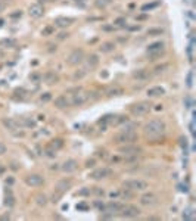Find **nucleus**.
<instances>
[{
    "label": "nucleus",
    "mask_w": 196,
    "mask_h": 221,
    "mask_svg": "<svg viewBox=\"0 0 196 221\" xmlns=\"http://www.w3.org/2000/svg\"><path fill=\"white\" fill-rule=\"evenodd\" d=\"M112 174V170L111 168H108V167H100V168H96L93 170L90 174H89V179L92 180H103L106 179V177H109Z\"/></svg>",
    "instance_id": "6e6552de"
},
{
    "label": "nucleus",
    "mask_w": 196,
    "mask_h": 221,
    "mask_svg": "<svg viewBox=\"0 0 196 221\" xmlns=\"http://www.w3.org/2000/svg\"><path fill=\"white\" fill-rule=\"evenodd\" d=\"M167 130L165 125V121L159 118H155L147 121L145 125H143V133L146 137H151V139H156V137H161Z\"/></svg>",
    "instance_id": "f257e3e1"
},
{
    "label": "nucleus",
    "mask_w": 196,
    "mask_h": 221,
    "mask_svg": "<svg viewBox=\"0 0 196 221\" xmlns=\"http://www.w3.org/2000/svg\"><path fill=\"white\" fill-rule=\"evenodd\" d=\"M28 15L31 18H34V19H38V18H42L44 15V8L40 3H34V5H31L28 8Z\"/></svg>",
    "instance_id": "9d476101"
},
{
    "label": "nucleus",
    "mask_w": 196,
    "mask_h": 221,
    "mask_svg": "<svg viewBox=\"0 0 196 221\" xmlns=\"http://www.w3.org/2000/svg\"><path fill=\"white\" fill-rule=\"evenodd\" d=\"M139 202L143 206H155V205L158 204V196L155 195V193H152V192H146V193H143V195L140 196Z\"/></svg>",
    "instance_id": "1a4fd4ad"
},
{
    "label": "nucleus",
    "mask_w": 196,
    "mask_h": 221,
    "mask_svg": "<svg viewBox=\"0 0 196 221\" xmlns=\"http://www.w3.org/2000/svg\"><path fill=\"white\" fill-rule=\"evenodd\" d=\"M44 155H46V156H49V158H53V156L56 155V149H53V147L49 145L46 149H44Z\"/></svg>",
    "instance_id": "f704fd0d"
},
{
    "label": "nucleus",
    "mask_w": 196,
    "mask_h": 221,
    "mask_svg": "<svg viewBox=\"0 0 196 221\" xmlns=\"http://www.w3.org/2000/svg\"><path fill=\"white\" fill-rule=\"evenodd\" d=\"M84 60H85V69H93L99 65V56H97L96 53L89 55L87 59H84Z\"/></svg>",
    "instance_id": "a211bd4d"
},
{
    "label": "nucleus",
    "mask_w": 196,
    "mask_h": 221,
    "mask_svg": "<svg viewBox=\"0 0 196 221\" xmlns=\"http://www.w3.org/2000/svg\"><path fill=\"white\" fill-rule=\"evenodd\" d=\"M42 80L44 81V84L47 85H53L59 81V75L55 72V71H47L44 75H42Z\"/></svg>",
    "instance_id": "dca6fc26"
},
{
    "label": "nucleus",
    "mask_w": 196,
    "mask_h": 221,
    "mask_svg": "<svg viewBox=\"0 0 196 221\" xmlns=\"http://www.w3.org/2000/svg\"><path fill=\"white\" fill-rule=\"evenodd\" d=\"M136 128H137V125L134 122H128V121H125V125L122 127V131H134Z\"/></svg>",
    "instance_id": "473e14b6"
},
{
    "label": "nucleus",
    "mask_w": 196,
    "mask_h": 221,
    "mask_svg": "<svg viewBox=\"0 0 196 221\" xmlns=\"http://www.w3.org/2000/svg\"><path fill=\"white\" fill-rule=\"evenodd\" d=\"M119 212H121L119 215L122 218H137L140 215V209L137 208L136 205H124Z\"/></svg>",
    "instance_id": "0eeeda50"
},
{
    "label": "nucleus",
    "mask_w": 196,
    "mask_h": 221,
    "mask_svg": "<svg viewBox=\"0 0 196 221\" xmlns=\"http://www.w3.org/2000/svg\"><path fill=\"white\" fill-rule=\"evenodd\" d=\"M114 24H115V27H125L127 25V18L125 16H119V18H117L115 21H114Z\"/></svg>",
    "instance_id": "c85d7f7f"
},
{
    "label": "nucleus",
    "mask_w": 196,
    "mask_h": 221,
    "mask_svg": "<svg viewBox=\"0 0 196 221\" xmlns=\"http://www.w3.org/2000/svg\"><path fill=\"white\" fill-rule=\"evenodd\" d=\"M42 75L40 74H33V75H30V80H40Z\"/></svg>",
    "instance_id": "09e8293b"
},
{
    "label": "nucleus",
    "mask_w": 196,
    "mask_h": 221,
    "mask_svg": "<svg viewBox=\"0 0 196 221\" xmlns=\"http://www.w3.org/2000/svg\"><path fill=\"white\" fill-rule=\"evenodd\" d=\"M89 100V93H83V92H77L72 97V105L74 106H81L83 103Z\"/></svg>",
    "instance_id": "f3484780"
},
{
    "label": "nucleus",
    "mask_w": 196,
    "mask_h": 221,
    "mask_svg": "<svg viewBox=\"0 0 196 221\" xmlns=\"http://www.w3.org/2000/svg\"><path fill=\"white\" fill-rule=\"evenodd\" d=\"M94 164H96V159H89V161H85V167L92 168V167H94Z\"/></svg>",
    "instance_id": "a18cd8bd"
},
{
    "label": "nucleus",
    "mask_w": 196,
    "mask_h": 221,
    "mask_svg": "<svg viewBox=\"0 0 196 221\" xmlns=\"http://www.w3.org/2000/svg\"><path fill=\"white\" fill-rule=\"evenodd\" d=\"M68 37H69V34L68 33H65V31H62V33H59V34L56 35L58 40H65V38H68Z\"/></svg>",
    "instance_id": "c03bdc74"
},
{
    "label": "nucleus",
    "mask_w": 196,
    "mask_h": 221,
    "mask_svg": "<svg viewBox=\"0 0 196 221\" xmlns=\"http://www.w3.org/2000/svg\"><path fill=\"white\" fill-rule=\"evenodd\" d=\"M3 125L8 128V130H10V131H15V130H18V127H19L18 121L13 118H5L3 119Z\"/></svg>",
    "instance_id": "412c9836"
},
{
    "label": "nucleus",
    "mask_w": 196,
    "mask_h": 221,
    "mask_svg": "<svg viewBox=\"0 0 196 221\" xmlns=\"http://www.w3.org/2000/svg\"><path fill=\"white\" fill-rule=\"evenodd\" d=\"M118 153L125 155V156H137L139 153H142V147L134 143H125V145L118 146Z\"/></svg>",
    "instance_id": "39448f33"
},
{
    "label": "nucleus",
    "mask_w": 196,
    "mask_h": 221,
    "mask_svg": "<svg viewBox=\"0 0 196 221\" xmlns=\"http://www.w3.org/2000/svg\"><path fill=\"white\" fill-rule=\"evenodd\" d=\"M9 218H10V215H9V214L3 215V217H0V220H9Z\"/></svg>",
    "instance_id": "603ef678"
},
{
    "label": "nucleus",
    "mask_w": 196,
    "mask_h": 221,
    "mask_svg": "<svg viewBox=\"0 0 196 221\" xmlns=\"http://www.w3.org/2000/svg\"><path fill=\"white\" fill-rule=\"evenodd\" d=\"M50 146L53 147V149H56V150H58V149H60V147L64 146V142H62V139H53V140H52V143H50Z\"/></svg>",
    "instance_id": "7c9ffc66"
},
{
    "label": "nucleus",
    "mask_w": 196,
    "mask_h": 221,
    "mask_svg": "<svg viewBox=\"0 0 196 221\" xmlns=\"http://www.w3.org/2000/svg\"><path fill=\"white\" fill-rule=\"evenodd\" d=\"M114 49H115V43L114 42H105L99 47V50L102 53H111V52H114Z\"/></svg>",
    "instance_id": "4be33fe9"
},
{
    "label": "nucleus",
    "mask_w": 196,
    "mask_h": 221,
    "mask_svg": "<svg viewBox=\"0 0 196 221\" xmlns=\"http://www.w3.org/2000/svg\"><path fill=\"white\" fill-rule=\"evenodd\" d=\"M111 3H112V0H94V6L99 8V9L106 8V6L111 5Z\"/></svg>",
    "instance_id": "bb28decb"
},
{
    "label": "nucleus",
    "mask_w": 196,
    "mask_h": 221,
    "mask_svg": "<svg viewBox=\"0 0 196 221\" xmlns=\"http://www.w3.org/2000/svg\"><path fill=\"white\" fill-rule=\"evenodd\" d=\"M44 2H47V0H38L37 3H40V5H42V3H44Z\"/></svg>",
    "instance_id": "bf43d9fd"
},
{
    "label": "nucleus",
    "mask_w": 196,
    "mask_h": 221,
    "mask_svg": "<svg viewBox=\"0 0 196 221\" xmlns=\"http://www.w3.org/2000/svg\"><path fill=\"white\" fill-rule=\"evenodd\" d=\"M118 195H119V192H112V193H111L112 197H114V196H118Z\"/></svg>",
    "instance_id": "6e6d98bb"
},
{
    "label": "nucleus",
    "mask_w": 196,
    "mask_h": 221,
    "mask_svg": "<svg viewBox=\"0 0 196 221\" xmlns=\"http://www.w3.org/2000/svg\"><path fill=\"white\" fill-rule=\"evenodd\" d=\"M22 125H24V127H28V128H34L35 127V121L34 119H30V118H24Z\"/></svg>",
    "instance_id": "c9c22d12"
},
{
    "label": "nucleus",
    "mask_w": 196,
    "mask_h": 221,
    "mask_svg": "<svg viewBox=\"0 0 196 221\" xmlns=\"http://www.w3.org/2000/svg\"><path fill=\"white\" fill-rule=\"evenodd\" d=\"M122 93H124V90H122L119 85H114V87H111V89L106 90V96H108V97H112V96H121Z\"/></svg>",
    "instance_id": "5701e85b"
},
{
    "label": "nucleus",
    "mask_w": 196,
    "mask_h": 221,
    "mask_svg": "<svg viewBox=\"0 0 196 221\" xmlns=\"http://www.w3.org/2000/svg\"><path fill=\"white\" fill-rule=\"evenodd\" d=\"M133 77L137 80H146V78H149V72L146 69H136L133 72Z\"/></svg>",
    "instance_id": "393cba45"
},
{
    "label": "nucleus",
    "mask_w": 196,
    "mask_h": 221,
    "mask_svg": "<svg viewBox=\"0 0 196 221\" xmlns=\"http://www.w3.org/2000/svg\"><path fill=\"white\" fill-rule=\"evenodd\" d=\"M34 201H35V204L38 205V206H46L47 202H49V197L44 195V193H38V195H35Z\"/></svg>",
    "instance_id": "b1692460"
},
{
    "label": "nucleus",
    "mask_w": 196,
    "mask_h": 221,
    "mask_svg": "<svg viewBox=\"0 0 196 221\" xmlns=\"http://www.w3.org/2000/svg\"><path fill=\"white\" fill-rule=\"evenodd\" d=\"M90 193H92V190L89 189V187H83L81 190H78V196H90Z\"/></svg>",
    "instance_id": "58836bf2"
},
{
    "label": "nucleus",
    "mask_w": 196,
    "mask_h": 221,
    "mask_svg": "<svg viewBox=\"0 0 196 221\" xmlns=\"http://www.w3.org/2000/svg\"><path fill=\"white\" fill-rule=\"evenodd\" d=\"M52 33H53V27H46V28H44V30L42 31V35L47 37V35H50Z\"/></svg>",
    "instance_id": "a19ab883"
},
{
    "label": "nucleus",
    "mask_w": 196,
    "mask_h": 221,
    "mask_svg": "<svg viewBox=\"0 0 196 221\" xmlns=\"http://www.w3.org/2000/svg\"><path fill=\"white\" fill-rule=\"evenodd\" d=\"M162 34H164L162 28H151V30H147V35H162Z\"/></svg>",
    "instance_id": "72a5a7b5"
},
{
    "label": "nucleus",
    "mask_w": 196,
    "mask_h": 221,
    "mask_svg": "<svg viewBox=\"0 0 196 221\" xmlns=\"http://www.w3.org/2000/svg\"><path fill=\"white\" fill-rule=\"evenodd\" d=\"M122 206L124 205L119 204V202H108L106 205H103V212L106 214H111V215H115L117 212H119L121 209H122Z\"/></svg>",
    "instance_id": "f8f14e48"
},
{
    "label": "nucleus",
    "mask_w": 196,
    "mask_h": 221,
    "mask_svg": "<svg viewBox=\"0 0 196 221\" xmlns=\"http://www.w3.org/2000/svg\"><path fill=\"white\" fill-rule=\"evenodd\" d=\"M68 105H69V100L67 99L65 94H60V96H58L55 99V106L58 109H65V108H68Z\"/></svg>",
    "instance_id": "aec40b11"
},
{
    "label": "nucleus",
    "mask_w": 196,
    "mask_h": 221,
    "mask_svg": "<svg viewBox=\"0 0 196 221\" xmlns=\"http://www.w3.org/2000/svg\"><path fill=\"white\" fill-rule=\"evenodd\" d=\"M125 121H128L127 117H124V115H118L115 121H112V124H114V125H119V124H122V122H125Z\"/></svg>",
    "instance_id": "e433bc0d"
},
{
    "label": "nucleus",
    "mask_w": 196,
    "mask_h": 221,
    "mask_svg": "<svg viewBox=\"0 0 196 221\" xmlns=\"http://www.w3.org/2000/svg\"><path fill=\"white\" fill-rule=\"evenodd\" d=\"M161 5V2L158 0V2H154V3H147V5H143L142 6V12H146V10H151V9H154V8H158Z\"/></svg>",
    "instance_id": "cd10ccee"
},
{
    "label": "nucleus",
    "mask_w": 196,
    "mask_h": 221,
    "mask_svg": "<svg viewBox=\"0 0 196 221\" xmlns=\"http://www.w3.org/2000/svg\"><path fill=\"white\" fill-rule=\"evenodd\" d=\"M3 9H5V3H2V2H0V12H2Z\"/></svg>",
    "instance_id": "5fc2aeb1"
},
{
    "label": "nucleus",
    "mask_w": 196,
    "mask_h": 221,
    "mask_svg": "<svg viewBox=\"0 0 196 221\" xmlns=\"http://www.w3.org/2000/svg\"><path fill=\"white\" fill-rule=\"evenodd\" d=\"M122 186L127 187V190H131V192H145L149 189V184L147 181L142 179H130V180H125L122 183Z\"/></svg>",
    "instance_id": "7ed1b4c3"
},
{
    "label": "nucleus",
    "mask_w": 196,
    "mask_h": 221,
    "mask_svg": "<svg viewBox=\"0 0 196 221\" xmlns=\"http://www.w3.org/2000/svg\"><path fill=\"white\" fill-rule=\"evenodd\" d=\"M77 2H84V0H77Z\"/></svg>",
    "instance_id": "052dcab7"
},
{
    "label": "nucleus",
    "mask_w": 196,
    "mask_h": 221,
    "mask_svg": "<svg viewBox=\"0 0 196 221\" xmlns=\"http://www.w3.org/2000/svg\"><path fill=\"white\" fill-rule=\"evenodd\" d=\"M78 168V162L75 159H72V158H69L67 161L64 162L62 165H60V170L64 171V172H67V174H71V172H74V171Z\"/></svg>",
    "instance_id": "4468645a"
},
{
    "label": "nucleus",
    "mask_w": 196,
    "mask_h": 221,
    "mask_svg": "<svg viewBox=\"0 0 196 221\" xmlns=\"http://www.w3.org/2000/svg\"><path fill=\"white\" fill-rule=\"evenodd\" d=\"M0 44H2V46H6V47H15L16 42H15L13 38H3V40L0 42Z\"/></svg>",
    "instance_id": "c756f323"
},
{
    "label": "nucleus",
    "mask_w": 196,
    "mask_h": 221,
    "mask_svg": "<svg viewBox=\"0 0 196 221\" xmlns=\"http://www.w3.org/2000/svg\"><path fill=\"white\" fill-rule=\"evenodd\" d=\"M102 30H103V31H112V30H115V25H112V27L103 25V27H102Z\"/></svg>",
    "instance_id": "de8ad7c7"
},
{
    "label": "nucleus",
    "mask_w": 196,
    "mask_h": 221,
    "mask_svg": "<svg viewBox=\"0 0 196 221\" xmlns=\"http://www.w3.org/2000/svg\"><path fill=\"white\" fill-rule=\"evenodd\" d=\"M50 99H52V93H50V92H47V93H43L42 96H40V102H43V103L49 102Z\"/></svg>",
    "instance_id": "4c0bfd02"
},
{
    "label": "nucleus",
    "mask_w": 196,
    "mask_h": 221,
    "mask_svg": "<svg viewBox=\"0 0 196 221\" xmlns=\"http://www.w3.org/2000/svg\"><path fill=\"white\" fill-rule=\"evenodd\" d=\"M21 15H22V12L16 10V13H10V18H18V16H21Z\"/></svg>",
    "instance_id": "8fccbe9b"
},
{
    "label": "nucleus",
    "mask_w": 196,
    "mask_h": 221,
    "mask_svg": "<svg viewBox=\"0 0 196 221\" xmlns=\"http://www.w3.org/2000/svg\"><path fill=\"white\" fill-rule=\"evenodd\" d=\"M6 183H9V184H12V183H13V179H9V180H6Z\"/></svg>",
    "instance_id": "13d9d810"
},
{
    "label": "nucleus",
    "mask_w": 196,
    "mask_h": 221,
    "mask_svg": "<svg viewBox=\"0 0 196 221\" xmlns=\"http://www.w3.org/2000/svg\"><path fill=\"white\" fill-rule=\"evenodd\" d=\"M85 74H87V69H77L75 72H74V78L75 80H81V78H84Z\"/></svg>",
    "instance_id": "2f4dec72"
},
{
    "label": "nucleus",
    "mask_w": 196,
    "mask_h": 221,
    "mask_svg": "<svg viewBox=\"0 0 196 221\" xmlns=\"http://www.w3.org/2000/svg\"><path fill=\"white\" fill-rule=\"evenodd\" d=\"M93 193H96L97 196H105V190H103L102 187H93Z\"/></svg>",
    "instance_id": "37998d69"
},
{
    "label": "nucleus",
    "mask_w": 196,
    "mask_h": 221,
    "mask_svg": "<svg viewBox=\"0 0 196 221\" xmlns=\"http://www.w3.org/2000/svg\"><path fill=\"white\" fill-rule=\"evenodd\" d=\"M15 205V197L12 196V192L10 190H6V197H5V206L8 208H12Z\"/></svg>",
    "instance_id": "a878e982"
},
{
    "label": "nucleus",
    "mask_w": 196,
    "mask_h": 221,
    "mask_svg": "<svg viewBox=\"0 0 196 221\" xmlns=\"http://www.w3.org/2000/svg\"><path fill=\"white\" fill-rule=\"evenodd\" d=\"M72 186V180L71 179H62L59 180L56 184H55V190L59 192V193H67Z\"/></svg>",
    "instance_id": "9b49d317"
},
{
    "label": "nucleus",
    "mask_w": 196,
    "mask_h": 221,
    "mask_svg": "<svg viewBox=\"0 0 196 221\" xmlns=\"http://www.w3.org/2000/svg\"><path fill=\"white\" fill-rule=\"evenodd\" d=\"M62 196H64V193H59V192L55 190V193H53V196H52V202H58Z\"/></svg>",
    "instance_id": "79ce46f5"
},
{
    "label": "nucleus",
    "mask_w": 196,
    "mask_h": 221,
    "mask_svg": "<svg viewBox=\"0 0 196 221\" xmlns=\"http://www.w3.org/2000/svg\"><path fill=\"white\" fill-rule=\"evenodd\" d=\"M167 68H168V63H162V65L155 68V74H161V72H164V69H167Z\"/></svg>",
    "instance_id": "ea45409f"
},
{
    "label": "nucleus",
    "mask_w": 196,
    "mask_h": 221,
    "mask_svg": "<svg viewBox=\"0 0 196 221\" xmlns=\"http://www.w3.org/2000/svg\"><path fill=\"white\" fill-rule=\"evenodd\" d=\"M8 150V147L5 146V143H0V155H5Z\"/></svg>",
    "instance_id": "49530a36"
},
{
    "label": "nucleus",
    "mask_w": 196,
    "mask_h": 221,
    "mask_svg": "<svg viewBox=\"0 0 196 221\" xmlns=\"http://www.w3.org/2000/svg\"><path fill=\"white\" fill-rule=\"evenodd\" d=\"M100 77H103V78H106V77H108V72H103V74L100 72Z\"/></svg>",
    "instance_id": "4d7b16f0"
},
{
    "label": "nucleus",
    "mask_w": 196,
    "mask_h": 221,
    "mask_svg": "<svg viewBox=\"0 0 196 221\" xmlns=\"http://www.w3.org/2000/svg\"><path fill=\"white\" fill-rule=\"evenodd\" d=\"M0 56H2V52H0Z\"/></svg>",
    "instance_id": "680f3d73"
},
{
    "label": "nucleus",
    "mask_w": 196,
    "mask_h": 221,
    "mask_svg": "<svg viewBox=\"0 0 196 221\" xmlns=\"http://www.w3.org/2000/svg\"><path fill=\"white\" fill-rule=\"evenodd\" d=\"M12 170H18V167H16V164H15V162H12Z\"/></svg>",
    "instance_id": "864d4df0"
},
{
    "label": "nucleus",
    "mask_w": 196,
    "mask_h": 221,
    "mask_svg": "<svg viewBox=\"0 0 196 221\" xmlns=\"http://www.w3.org/2000/svg\"><path fill=\"white\" fill-rule=\"evenodd\" d=\"M114 143H117V145H125V143H134L139 140V134H137V131H119L118 134H115L114 136Z\"/></svg>",
    "instance_id": "f03ea898"
},
{
    "label": "nucleus",
    "mask_w": 196,
    "mask_h": 221,
    "mask_svg": "<svg viewBox=\"0 0 196 221\" xmlns=\"http://www.w3.org/2000/svg\"><path fill=\"white\" fill-rule=\"evenodd\" d=\"M81 62H84V50H83V49H74V50L67 56V63H68V65L77 67Z\"/></svg>",
    "instance_id": "423d86ee"
},
{
    "label": "nucleus",
    "mask_w": 196,
    "mask_h": 221,
    "mask_svg": "<svg viewBox=\"0 0 196 221\" xmlns=\"http://www.w3.org/2000/svg\"><path fill=\"white\" fill-rule=\"evenodd\" d=\"M164 94H165V89L161 87V85H155V87H151L147 90L149 97H159V96H164Z\"/></svg>",
    "instance_id": "6ab92c4d"
},
{
    "label": "nucleus",
    "mask_w": 196,
    "mask_h": 221,
    "mask_svg": "<svg viewBox=\"0 0 196 221\" xmlns=\"http://www.w3.org/2000/svg\"><path fill=\"white\" fill-rule=\"evenodd\" d=\"M140 28H142V27H140V25H134V27H130L128 30H130V31H139Z\"/></svg>",
    "instance_id": "3c124183"
},
{
    "label": "nucleus",
    "mask_w": 196,
    "mask_h": 221,
    "mask_svg": "<svg viewBox=\"0 0 196 221\" xmlns=\"http://www.w3.org/2000/svg\"><path fill=\"white\" fill-rule=\"evenodd\" d=\"M25 183L31 187H38L44 183V179H43L40 174H30V176L25 177Z\"/></svg>",
    "instance_id": "ddd939ff"
},
{
    "label": "nucleus",
    "mask_w": 196,
    "mask_h": 221,
    "mask_svg": "<svg viewBox=\"0 0 196 221\" xmlns=\"http://www.w3.org/2000/svg\"><path fill=\"white\" fill-rule=\"evenodd\" d=\"M75 22V19L71 16H58L55 18V21H53V24L56 27H59V28H67V27L72 25Z\"/></svg>",
    "instance_id": "2eb2a0df"
},
{
    "label": "nucleus",
    "mask_w": 196,
    "mask_h": 221,
    "mask_svg": "<svg viewBox=\"0 0 196 221\" xmlns=\"http://www.w3.org/2000/svg\"><path fill=\"white\" fill-rule=\"evenodd\" d=\"M151 103L146 102V100H142V102H137L134 105H131L130 106V112H131V115H134V117H143L146 115L149 111H151Z\"/></svg>",
    "instance_id": "20e7f679"
}]
</instances>
